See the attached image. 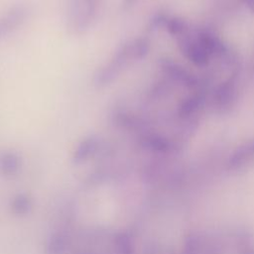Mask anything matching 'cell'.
Here are the masks:
<instances>
[{"instance_id": "obj_1", "label": "cell", "mask_w": 254, "mask_h": 254, "mask_svg": "<svg viewBox=\"0 0 254 254\" xmlns=\"http://www.w3.org/2000/svg\"><path fill=\"white\" fill-rule=\"evenodd\" d=\"M132 61L131 42H124L116 49L109 61L95 71L92 78V84L97 89L109 86L119 77Z\"/></svg>"}, {"instance_id": "obj_2", "label": "cell", "mask_w": 254, "mask_h": 254, "mask_svg": "<svg viewBox=\"0 0 254 254\" xmlns=\"http://www.w3.org/2000/svg\"><path fill=\"white\" fill-rule=\"evenodd\" d=\"M102 0H72L68 10L67 28L72 34H85L95 22Z\"/></svg>"}, {"instance_id": "obj_3", "label": "cell", "mask_w": 254, "mask_h": 254, "mask_svg": "<svg viewBox=\"0 0 254 254\" xmlns=\"http://www.w3.org/2000/svg\"><path fill=\"white\" fill-rule=\"evenodd\" d=\"M29 9L25 4H14L0 15V42L18 30L27 20Z\"/></svg>"}, {"instance_id": "obj_4", "label": "cell", "mask_w": 254, "mask_h": 254, "mask_svg": "<svg viewBox=\"0 0 254 254\" xmlns=\"http://www.w3.org/2000/svg\"><path fill=\"white\" fill-rule=\"evenodd\" d=\"M159 65L163 73L173 82L188 88H194L198 85L195 76L190 73L184 66L170 59H160Z\"/></svg>"}, {"instance_id": "obj_5", "label": "cell", "mask_w": 254, "mask_h": 254, "mask_svg": "<svg viewBox=\"0 0 254 254\" xmlns=\"http://www.w3.org/2000/svg\"><path fill=\"white\" fill-rule=\"evenodd\" d=\"M178 45L181 53L194 65L203 67L208 64L210 56L198 44L195 37H191L188 33L178 39Z\"/></svg>"}, {"instance_id": "obj_6", "label": "cell", "mask_w": 254, "mask_h": 254, "mask_svg": "<svg viewBox=\"0 0 254 254\" xmlns=\"http://www.w3.org/2000/svg\"><path fill=\"white\" fill-rule=\"evenodd\" d=\"M236 78L234 75L221 82L214 90L212 101L219 109L230 107L236 98Z\"/></svg>"}, {"instance_id": "obj_7", "label": "cell", "mask_w": 254, "mask_h": 254, "mask_svg": "<svg viewBox=\"0 0 254 254\" xmlns=\"http://www.w3.org/2000/svg\"><path fill=\"white\" fill-rule=\"evenodd\" d=\"M139 144L149 151L160 154L170 153L176 148L175 144L170 139L151 131H146L140 134Z\"/></svg>"}, {"instance_id": "obj_8", "label": "cell", "mask_w": 254, "mask_h": 254, "mask_svg": "<svg viewBox=\"0 0 254 254\" xmlns=\"http://www.w3.org/2000/svg\"><path fill=\"white\" fill-rule=\"evenodd\" d=\"M113 123L121 129L142 134L147 131L148 123L138 115L126 110H117L112 115Z\"/></svg>"}, {"instance_id": "obj_9", "label": "cell", "mask_w": 254, "mask_h": 254, "mask_svg": "<svg viewBox=\"0 0 254 254\" xmlns=\"http://www.w3.org/2000/svg\"><path fill=\"white\" fill-rule=\"evenodd\" d=\"M198 44L207 52L210 57L224 58L228 55V50L223 42L212 32L199 31L195 35Z\"/></svg>"}, {"instance_id": "obj_10", "label": "cell", "mask_w": 254, "mask_h": 254, "mask_svg": "<svg viewBox=\"0 0 254 254\" xmlns=\"http://www.w3.org/2000/svg\"><path fill=\"white\" fill-rule=\"evenodd\" d=\"M100 139L97 135H88L84 137L75 147L72 159L75 164H80L92 157L100 148Z\"/></svg>"}, {"instance_id": "obj_11", "label": "cell", "mask_w": 254, "mask_h": 254, "mask_svg": "<svg viewBox=\"0 0 254 254\" xmlns=\"http://www.w3.org/2000/svg\"><path fill=\"white\" fill-rule=\"evenodd\" d=\"M203 103V96L195 93L186 97L178 106V115L182 119H188L198 111Z\"/></svg>"}, {"instance_id": "obj_12", "label": "cell", "mask_w": 254, "mask_h": 254, "mask_svg": "<svg viewBox=\"0 0 254 254\" xmlns=\"http://www.w3.org/2000/svg\"><path fill=\"white\" fill-rule=\"evenodd\" d=\"M254 157V139L239 146L229 159L230 168H238Z\"/></svg>"}, {"instance_id": "obj_13", "label": "cell", "mask_w": 254, "mask_h": 254, "mask_svg": "<svg viewBox=\"0 0 254 254\" xmlns=\"http://www.w3.org/2000/svg\"><path fill=\"white\" fill-rule=\"evenodd\" d=\"M166 31L173 37H176L177 39L185 36L189 33V25L186 22V20L180 18V17H170L168 18L166 25H165Z\"/></svg>"}, {"instance_id": "obj_14", "label": "cell", "mask_w": 254, "mask_h": 254, "mask_svg": "<svg viewBox=\"0 0 254 254\" xmlns=\"http://www.w3.org/2000/svg\"><path fill=\"white\" fill-rule=\"evenodd\" d=\"M19 167L20 158L15 152L7 151L0 156V170L4 174H14L19 170Z\"/></svg>"}, {"instance_id": "obj_15", "label": "cell", "mask_w": 254, "mask_h": 254, "mask_svg": "<svg viewBox=\"0 0 254 254\" xmlns=\"http://www.w3.org/2000/svg\"><path fill=\"white\" fill-rule=\"evenodd\" d=\"M131 42V52L133 61H141L150 52V41L146 37H138Z\"/></svg>"}, {"instance_id": "obj_16", "label": "cell", "mask_w": 254, "mask_h": 254, "mask_svg": "<svg viewBox=\"0 0 254 254\" xmlns=\"http://www.w3.org/2000/svg\"><path fill=\"white\" fill-rule=\"evenodd\" d=\"M168 18H169V16L164 12L155 13L149 19V22H148V25H147V31L149 33H154V32H157L158 30H160L162 28L165 29V25H166V22H167Z\"/></svg>"}, {"instance_id": "obj_17", "label": "cell", "mask_w": 254, "mask_h": 254, "mask_svg": "<svg viewBox=\"0 0 254 254\" xmlns=\"http://www.w3.org/2000/svg\"><path fill=\"white\" fill-rule=\"evenodd\" d=\"M140 0H121L120 9L124 12L131 10Z\"/></svg>"}, {"instance_id": "obj_18", "label": "cell", "mask_w": 254, "mask_h": 254, "mask_svg": "<svg viewBox=\"0 0 254 254\" xmlns=\"http://www.w3.org/2000/svg\"><path fill=\"white\" fill-rule=\"evenodd\" d=\"M241 1L251 13H254V0H241Z\"/></svg>"}]
</instances>
